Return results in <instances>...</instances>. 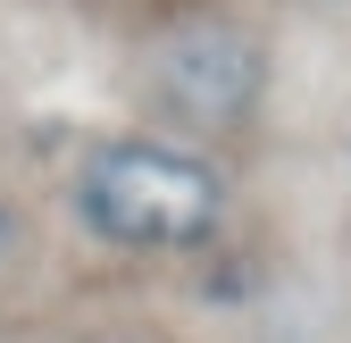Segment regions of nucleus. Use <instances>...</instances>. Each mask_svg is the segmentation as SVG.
Here are the masks:
<instances>
[{"instance_id": "nucleus-2", "label": "nucleus", "mask_w": 351, "mask_h": 343, "mask_svg": "<svg viewBox=\"0 0 351 343\" xmlns=\"http://www.w3.org/2000/svg\"><path fill=\"white\" fill-rule=\"evenodd\" d=\"M268 75H276V51H268V25L243 17V9H184L167 17L151 42H143V101H151V134L167 143H234L259 126L268 109Z\"/></svg>"}, {"instance_id": "nucleus-1", "label": "nucleus", "mask_w": 351, "mask_h": 343, "mask_svg": "<svg viewBox=\"0 0 351 343\" xmlns=\"http://www.w3.org/2000/svg\"><path fill=\"white\" fill-rule=\"evenodd\" d=\"M67 218L117 260H193L234 218V176L217 151L167 134H101L67 167Z\"/></svg>"}, {"instance_id": "nucleus-3", "label": "nucleus", "mask_w": 351, "mask_h": 343, "mask_svg": "<svg viewBox=\"0 0 351 343\" xmlns=\"http://www.w3.org/2000/svg\"><path fill=\"white\" fill-rule=\"evenodd\" d=\"M75 343H159V335H143V327H93V335H75Z\"/></svg>"}, {"instance_id": "nucleus-4", "label": "nucleus", "mask_w": 351, "mask_h": 343, "mask_svg": "<svg viewBox=\"0 0 351 343\" xmlns=\"http://www.w3.org/2000/svg\"><path fill=\"white\" fill-rule=\"evenodd\" d=\"M9 251H17V209H9V193H0V268H9Z\"/></svg>"}]
</instances>
